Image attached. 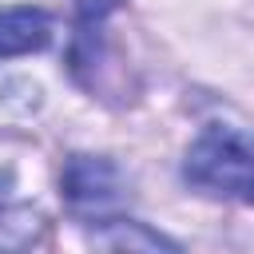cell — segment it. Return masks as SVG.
<instances>
[{"mask_svg": "<svg viewBox=\"0 0 254 254\" xmlns=\"http://www.w3.org/2000/svg\"><path fill=\"white\" fill-rule=\"evenodd\" d=\"M183 175L194 190L214 198L250 202V139L242 127H206L183 163Z\"/></svg>", "mask_w": 254, "mask_h": 254, "instance_id": "obj_1", "label": "cell"}, {"mask_svg": "<svg viewBox=\"0 0 254 254\" xmlns=\"http://www.w3.org/2000/svg\"><path fill=\"white\" fill-rule=\"evenodd\" d=\"M60 187L71 210H83V214H103L123 202V175L103 155H71L60 175Z\"/></svg>", "mask_w": 254, "mask_h": 254, "instance_id": "obj_2", "label": "cell"}, {"mask_svg": "<svg viewBox=\"0 0 254 254\" xmlns=\"http://www.w3.org/2000/svg\"><path fill=\"white\" fill-rule=\"evenodd\" d=\"M127 0H75V40H71V71L87 83L95 64H103V24Z\"/></svg>", "mask_w": 254, "mask_h": 254, "instance_id": "obj_3", "label": "cell"}, {"mask_svg": "<svg viewBox=\"0 0 254 254\" xmlns=\"http://www.w3.org/2000/svg\"><path fill=\"white\" fill-rule=\"evenodd\" d=\"M52 40V20L40 8H4L0 12V60L28 56L48 48Z\"/></svg>", "mask_w": 254, "mask_h": 254, "instance_id": "obj_4", "label": "cell"}]
</instances>
